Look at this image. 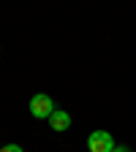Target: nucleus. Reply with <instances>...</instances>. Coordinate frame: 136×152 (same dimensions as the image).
Masks as SVG:
<instances>
[{"instance_id": "f257e3e1", "label": "nucleus", "mask_w": 136, "mask_h": 152, "mask_svg": "<svg viewBox=\"0 0 136 152\" xmlns=\"http://www.w3.org/2000/svg\"><path fill=\"white\" fill-rule=\"evenodd\" d=\"M52 111H54V101L49 98L46 92H35L30 98V114L35 120H49Z\"/></svg>"}, {"instance_id": "f03ea898", "label": "nucleus", "mask_w": 136, "mask_h": 152, "mask_svg": "<svg viewBox=\"0 0 136 152\" xmlns=\"http://www.w3.org/2000/svg\"><path fill=\"white\" fill-rule=\"evenodd\" d=\"M87 149L90 152H112L114 149V139L109 130H93L87 136Z\"/></svg>"}, {"instance_id": "7ed1b4c3", "label": "nucleus", "mask_w": 136, "mask_h": 152, "mask_svg": "<svg viewBox=\"0 0 136 152\" xmlns=\"http://www.w3.org/2000/svg\"><path fill=\"white\" fill-rule=\"evenodd\" d=\"M49 125H52V130H57V133L68 130V128H71V114L63 111V109H54L52 117H49Z\"/></svg>"}, {"instance_id": "20e7f679", "label": "nucleus", "mask_w": 136, "mask_h": 152, "mask_svg": "<svg viewBox=\"0 0 136 152\" xmlns=\"http://www.w3.org/2000/svg\"><path fill=\"white\" fill-rule=\"evenodd\" d=\"M0 152H22L19 144H8V147H0Z\"/></svg>"}, {"instance_id": "39448f33", "label": "nucleus", "mask_w": 136, "mask_h": 152, "mask_svg": "<svg viewBox=\"0 0 136 152\" xmlns=\"http://www.w3.org/2000/svg\"><path fill=\"white\" fill-rule=\"evenodd\" d=\"M112 152H131V149H128V147H125V144H120V147H114V149H112Z\"/></svg>"}]
</instances>
